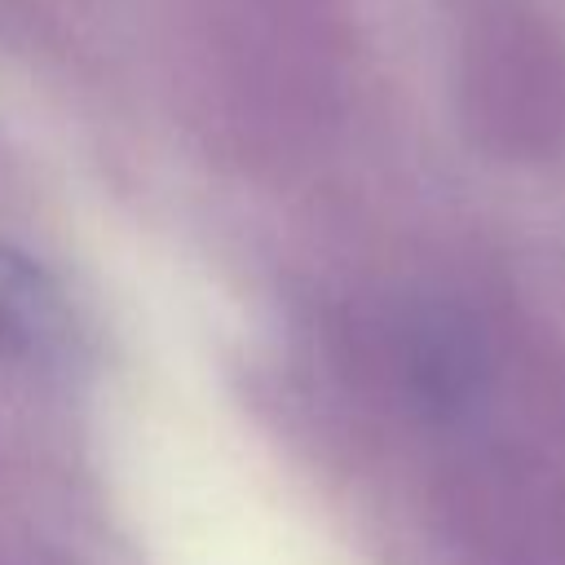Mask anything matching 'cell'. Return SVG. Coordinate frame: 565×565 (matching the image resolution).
<instances>
[{
  "instance_id": "1",
  "label": "cell",
  "mask_w": 565,
  "mask_h": 565,
  "mask_svg": "<svg viewBox=\"0 0 565 565\" xmlns=\"http://www.w3.org/2000/svg\"><path fill=\"white\" fill-rule=\"evenodd\" d=\"M66 335V305L57 282L22 247L0 243V349L35 358Z\"/></svg>"
}]
</instances>
